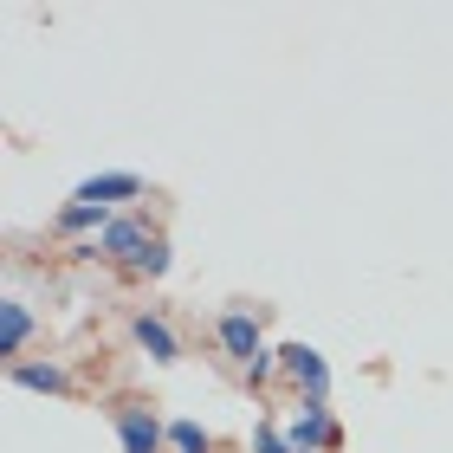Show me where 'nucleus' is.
Here are the masks:
<instances>
[{"instance_id":"obj_4","label":"nucleus","mask_w":453,"mask_h":453,"mask_svg":"<svg viewBox=\"0 0 453 453\" xmlns=\"http://www.w3.org/2000/svg\"><path fill=\"white\" fill-rule=\"evenodd\" d=\"M220 349H226V357H240L246 369L273 357L265 337H259V318H246V311H226V318H220Z\"/></svg>"},{"instance_id":"obj_12","label":"nucleus","mask_w":453,"mask_h":453,"mask_svg":"<svg viewBox=\"0 0 453 453\" xmlns=\"http://www.w3.org/2000/svg\"><path fill=\"white\" fill-rule=\"evenodd\" d=\"M259 453H292V441H285L279 427H259Z\"/></svg>"},{"instance_id":"obj_9","label":"nucleus","mask_w":453,"mask_h":453,"mask_svg":"<svg viewBox=\"0 0 453 453\" xmlns=\"http://www.w3.org/2000/svg\"><path fill=\"white\" fill-rule=\"evenodd\" d=\"M130 331H136V343L150 349L156 363H175V331H169V324H162V318H136Z\"/></svg>"},{"instance_id":"obj_6","label":"nucleus","mask_w":453,"mask_h":453,"mask_svg":"<svg viewBox=\"0 0 453 453\" xmlns=\"http://www.w3.org/2000/svg\"><path fill=\"white\" fill-rule=\"evenodd\" d=\"M285 441H292V453H324V447H337V427H331V415H324V408H304Z\"/></svg>"},{"instance_id":"obj_8","label":"nucleus","mask_w":453,"mask_h":453,"mask_svg":"<svg viewBox=\"0 0 453 453\" xmlns=\"http://www.w3.org/2000/svg\"><path fill=\"white\" fill-rule=\"evenodd\" d=\"M13 382L19 388H39V395H65V388H72V376L58 363H13Z\"/></svg>"},{"instance_id":"obj_3","label":"nucleus","mask_w":453,"mask_h":453,"mask_svg":"<svg viewBox=\"0 0 453 453\" xmlns=\"http://www.w3.org/2000/svg\"><path fill=\"white\" fill-rule=\"evenodd\" d=\"M117 441H123V453H162L169 427H162L142 402H123V408H117Z\"/></svg>"},{"instance_id":"obj_7","label":"nucleus","mask_w":453,"mask_h":453,"mask_svg":"<svg viewBox=\"0 0 453 453\" xmlns=\"http://www.w3.org/2000/svg\"><path fill=\"white\" fill-rule=\"evenodd\" d=\"M27 337H33V311L19 298H7V304H0V357H19Z\"/></svg>"},{"instance_id":"obj_1","label":"nucleus","mask_w":453,"mask_h":453,"mask_svg":"<svg viewBox=\"0 0 453 453\" xmlns=\"http://www.w3.org/2000/svg\"><path fill=\"white\" fill-rule=\"evenodd\" d=\"M85 253H104V259H117V265H130V273H150V279L169 273V246H162V234H150L142 220H111L104 234L85 246Z\"/></svg>"},{"instance_id":"obj_5","label":"nucleus","mask_w":453,"mask_h":453,"mask_svg":"<svg viewBox=\"0 0 453 453\" xmlns=\"http://www.w3.org/2000/svg\"><path fill=\"white\" fill-rule=\"evenodd\" d=\"M136 195H142V175L117 169V175H91V181H78V195H72V201H91V208H111V201H136Z\"/></svg>"},{"instance_id":"obj_11","label":"nucleus","mask_w":453,"mask_h":453,"mask_svg":"<svg viewBox=\"0 0 453 453\" xmlns=\"http://www.w3.org/2000/svg\"><path fill=\"white\" fill-rule=\"evenodd\" d=\"M169 441H175V453H208V447H214L201 421H175V427H169Z\"/></svg>"},{"instance_id":"obj_2","label":"nucleus","mask_w":453,"mask_h":453,"mask_svg":"<svg viewBox=\"0 0 453 453\" xmlns=\"http://www.w3.org/2000/svg\"><path fill=\"white\" fill-rule=\"evenodd\" d=\"M279 363H285V376L304 388V408H324V395H331V369H324L318 349L292 343V349H279Z\"/></svg>"},{"instance_id":"obj_10","label":"nucleus","mask_w":453,"mask_h":453,"mask_svg":"<svg viewBox=\"0 0 453 453\" xmlns=\"http://www.w3.org/2000/svg\"><path fill=\"white\" fill-rule=\"evenodd\" d=\"M85 226H97V234H104L111 214L91 208V201H72V208H58V234H85Z\"/></svg>"}]
</instances>
